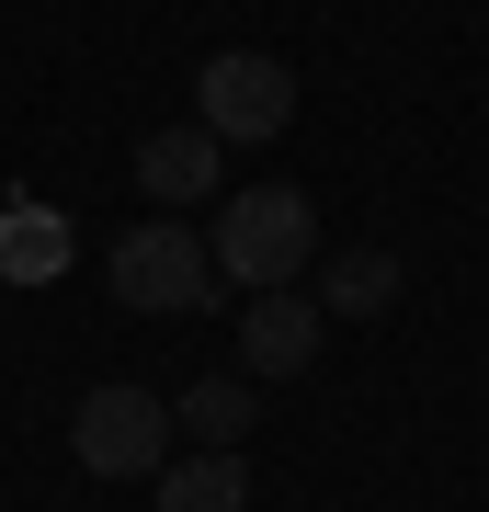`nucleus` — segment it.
Listing matches in <instances>:
<instances>
[{
  "instance_id": "obj_1",
  "label": "nucleus",
  "mask_w": 489,
  "mask_h": 512,
  "mask_svg": "<svg viewBox=\"0 0 489 512\" xmlns=\"http://www.w3.org/2000/svg\"><path fill=\"white\" fill-rule=\"evenodd\" d=\"M217 274L228 285H251V296H273V285H308V262H319V205L296 194V183H239L228 205H217Z\"/></svg>"
},
{
  "instance_id": "obj_2",
  "label": "nucleus",
  "mask_w": 489,
  "mask_h": 512,
  "mask_svg": "<svg viewBox=\"0 0 489 512\" xmlns=\"http://www.w3.org/2000/svg\"><path fill=\"white\" fill-rule=\"evenodd\" d=\"M194 126L217 137V148H273V137L296 126V69L262 57V46H217L194 69Z\"/></svg>"
},
{
  "instance_id": "obj_3",
  "label": "nucleus",
  "mask_w": 489,
  "mask_h": 512,
  "mask_svg": "<svg viewBox=\"0 0 489 512\" xmlns=\"http://www.w3.org/2000/svg\"><path fill=\"white\" fill-rule=\"evenodd\" d=\"M114 308H137V319H182V308H205L217 296V251H205L182 217H148V228H126L114 239Z\"/></svg>"
},
{
  "instance_id": "obj_4",
  "label": "nucleus",
  "mask_w": 489,
  "mask_h": 512,
  "mask_svg": "<svg viewBox=\"0 0 489 512\" xmlns=\"http://www.w3.org/2000/svg\"><path fill=\"white\" fill-rule=\"evenodd\" d=\"M171 399L160 387H91V399L69 410V456L91 478H160L171 467Z\"/></svg>"
},
{
  "instance_id": "obj_5",
  "label": "nucleus",
  "mask_w": 489,
  "mask_h": 512,
  "mask_svg": "<svg viewBox=\"0 0 489 512\" xmlns=\"http://www.w3.org/2000/svg\"><path fill=\"white\" fill-rule=\"evenodd\" d=\"M319 296L308 285H273V296H251V308H239V376L251 387H273V376H308L319 365Z\"/></svg>"
},
{
  "instance_id": "obj_6",
  "label": "nucleus",
  "mask_w": 489,
  "mask_h": 512,
  "mask_svg": "<svg viewBox=\"0 0 489 512\" xmlns=\"http://www.w3.org/2000/svg\"><path fill=\"white\" fill-rule=\"evenodd\" d=\"M148 490H160V512H251V467H239V444H194Z\"/></svg>"
},
{
  "instance_id": "obj_7",
  "label": "nucleus",
  "mask_w": 489,
  "mask_h": 512,
  "mask_svg": "<svg viewBox=\"0 0 489 512\" xmlns=\"http://www.w3.org/2000/svg\"><path fill=\"white\" fill-rule=\"evenodd\" d=\"M137 183H148V205H194V194H217V137H205V126H160V137H137Z\"/></svg>"
},
{
  "instance_id": "obj_8",
  "label": "nucleus",
  "mask_w": 489,
  "mask_h": 512,
  "mask_svg": "<svg viewBox=\"0 0 489 512\" xmlns=\"http://www.w3.org/2000/svg\"><path fill=\"white\" fill-rule=\"evenodd\" d=\"M399 285H410L399 251H330V262H319V319H387Z\"/></svg>"
},
{
  "instance_id": "obj_9",
  "label": "nucleus",
  "mask_w": 489,
  "mask_h": 512,
  "mask_svg": "<svg viewBox=\"0 0 489 512\" xmlns=\"http://www.w3.org/2000/svg\"><path fill=\"white\" fill-rule=\"evenodd\" d=\"M251 421H262V387L251 376H194L171 399V433L182 444H251Z\"/></svg>"
},
{
  "instance_id": "obj_10",
  "label": "nucleus",
  "mask_w": 489,
  "mask_h": 512,
  "mask_svg": "<svg viewBox=\"0 0 489 512\" xmlns=\"http://www.w3.org/2000/svg\"><path fill=\"white\" fill-rule=\"evenodd\" d=\"M69 274V217L57 205H0V285H57Z\"/></svg>"
},
{
  "instance_id": "obj_11",
  "label": "nucleus",
  "mask_w": 489,
  "mask_h": 512,
  "mask_svg": "<svg viewBox=\"0 0 489 512\" xmlns=\"http://www.w3.org/2000/svg\"><path fill=\"white\" fill-rule=\"evenodd\" d=\"M478 365H489V353H478Z\"/></svg>"
}]
</instances>
